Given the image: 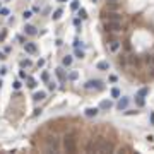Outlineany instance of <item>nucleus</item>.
I'll return each mask as SVG.
<instances>
[{
  "label": "nucleus",
  "mask_w": 154,
  "mask_h": 154,
  "mask_svg": "<svg viewBox=\"0 0 154 154\" xmlns=\"http://www.w3.org/2000/svg\"><path fill=\"white\" fill-rule=\"evenodd\" d=\"M70 9L72 10H79V2H77V0H74V2L70 4Z\"/></svg>",
  "instance_id": "25"
},
{
  "label": "nucleus",
  "mask_w": 154,
  "mask_h": 154,
  "mask_svg": "<svg viewBox=\"0 0 154 154\" xmlns=\"http://www.w3.org/2000/svg\"><path fill=\"white\" fill-rule=\"evenodd\" d=\"M24 31H26V34H29V36H36V34H38L36 28H34V26H31V24H28V26L24 28Z\"/></svg>",
  "instance_id": "12"
},
{
  "label": "nucleus",
  "mask_w": 154,
  "mask_h": 154,
  "mask_svg": "<svg viewBox=\"0 0 154 154\" xmlns=\"http://www.w3.org/2000/svg\"><path fill=\"white\" fill-rule=\"evenodd\" d=\"M77 75H79L77 72H70V75H68V79H70V81H75V79H77Z\"/></svg>",
  "instance_id": "27"
},
{
  "label": "nucleus",
  "mask_w": 154,
  "mask_h": 154,
  "mask_svg": "<svg viewBox=\"0 0 154 154\" xmlns=\"http://www.w3.org/2000/svg\"><path fill=\"white\" fill-rule=\"evenodd\" d=\"M36 84H38V82H36V81H34L33 77H28V87L34 89V87H36Z\"/></svg>",
  "instance_id": "18"
},
{
  "label": "nucleus",
  "mask_w": 154,
  "mask_h": 154,
  "mask_svg": "<svg viewBox=\"0 0 154 154\" xmlns=\"http://www.w3.org/2000/svg\"><path fill=\"white\" fill-rule=\"evenodd\" d=\"M22 16H24V19H29L33 14H31V10H24V14H22Z\"/></svg>",
  "instance_id": "28"
},
{
  "label": "nucleus",
  "mask_w": 154,
  "mask_h": 154,
  "mask_svg": "<svg viewBox=\"0 0 154 154\" xmlns=\"http://www.w3.org/2000/svg\"><path fill=\"white\" fill-rule=\"evenodd\" d=\"M98 111H99L98 108H86V111H84V113H86V116H89V118H91V116H96Z\"/></svg>",
  "instance_id": "15"
},
{
  "label": "nucleus",
  "mask_w": 154,
  "mask_h": 154,
  "mask_svg": "<svg viewBox=\"0 0 154 154\" xmlns=\"http://www.w3.org/2000/svg\"><path fill=\"white\" fill-rule=\"evenodd\" d=\"M79 16H81V19H87V12H86V9H79Z\"/></svg>",
  "instance_id": "23"
},
{
  "label": "nucleus",
  "mask_w": 154,
  "mask_h": 154,
  "mask_svg": "<svg viewBox=\"0 0 154 154\" xmlns=\"http://www.w3.org/2000/svg\"><path fill=\"white\" fill-rule=\"evenodd\" d=\"M105 29L110 31V33H120V31L123 29V26H122L120 21H106L105 22Z\"/></svg>",
  "instance_id": "2"
},
{
  "label": "nucleus",
  "mask_w": 154,
  "mask_h": 154,
  "mask_svg": "<svg viewBox=\"0 0 154 154\" xmlns=\"http://www.w3.org/2000/svg\"><path fill=\"white\" fill-rule=\"evenodd\" d=\"M103 17L108 21H123V16H122V12H110V10H105L103 9Z\"/></svg>",
  "instance_id": "3"
},
{
  "label": "nucleus",
  "mask_w": 154,
  "mask_h": 154,
  "mask_svg": "<svg viewBox=\"0 0 154 154\" xmlns=\"http://www.w3.org/2000/svg\"><path fill=\"white\" fill-rule=\"evenodd\" d=\"M111 96L113 98H120V89H118V87H113V89H111Z\"/></svg>",
  "instance_id": "22"
},
{
  "label": "nucleus",
  "mask_w": 154,
  "mask_h": 154,
  "mask_svg": "<svg viewBox=\"0 0 154 154\" xmlns=\"http://www.w3.org/2000/svg\"><path fill=\"white\" fill-rule=\"evenodd\" d=\"M51 17H53L55 21H57V19H60V17H62V9H57L55 12H53V16H51Z\"/></svg>",
  "instance_id": "20"
},
{
  "label": "nucleus",
  "mask_w": 154,
  "mask_h": 154,
  "mask_svg": "<svg viewBox=\"0 0 154 154\" xmlns=\"http://www.w3.org/2000/svg\"><path fill=\"white\" fill-rule=\"evenodd\" d=\"M74 26H77V28L81 26V19H79V17H77V19H74Z\"/></svg>",
  "instance_id": "33"
},
{
  "label": "nucleus",
  "mask_w": 154,
  "mask_h": 154,
  "mask_svg": "<svg viewBox=\"0 0 154 154\" xmlns=\"http://www.w3.org/2000/svg\"><path fill=\"white\" fill-rule=\"evenodd\" d=\"M55 74H57V77L60 79V82H65V81H67V75H65V72H63L62 67H58L57 70H55Z\"/></svg>",
  "instance_id": "11"
},
{
  "label": "nucleus",
  "mask_w": 154,
  "mask_h": 154,
  "mask_svg": "<svg viewBox=\"0 0 154 154\" xmlns=\"http://www.w3.org/2000/svg\"><path fill=\"white\" fill-rule=\"evenodd\" d=\"M5 58H7V57H5V53H4V51H0V60H5Z\"/></svg>",
  "instance_id": "37"
},
{
  "label": "nucleus",
  "mask_w": 154,
  "mask_h": 154,
  "mask_svg": "<svg viewBox=\"0 0 154 154\" xmlns=\"http://www.w3.org/2000/svg\"><path fill=\"white\" fill-rule=\"evenodd\" d=\"M128 103H130V99H128V98H122V99L118 101V105H116V108H118V110L122 111V110H125L127 106H128Z\"/></svg>",
  "instance_id": "10"
},
{
  "label": "nucleus",
  "mask_w": 154,
  "mask_h": 154,
  "mask_svg": "<svg viewBox=\"0 0 154 154\" xmlns=\"http://www.w3.org/2000/svg\"><path fill=\"white\" fill-rule=\"evenodd\" d=\"M75 57L77 58H84V51H82V50H79V48H75Z\"/></svg>",
  "instance_id": "26"
},
{
  "label": "nucleus",
  "mask_w": 154,
  "mask_h": 154,
  "mask_svg": "<svg viewBox=\"0 0 154 154\" xmlns=\"http://www.w3.org/2000/svg\"><path fill=\"white\" fill-rule=\"evenodd\" d=\"M58 147H60V140H58L57 137H50L48 140H46V151L48 152H57L58 151Z\"/></svg>",
  "instance_id": "4"
},
{
  "label": "nucleus",
  "mask_w": 154,
  "mask_h": 154,
  "mask_svg": "<svg viewBox=\"0 0 154 154\" xmlns=\"http://www.w3.org/2000/svg\"><path fill=\"white\" fill-rule=\"evenodd\" d=\"M24 50H26L28 53H31V55H34V53L38 51V46H36L34 43H29V41H26V43H24Z\"/></svg>",
  "instance_id": "9"
},
{
  "label": "nucleus",
  "mask_w": 154,
  "mask_h": 154,
  "mask_svg": "<svg viewBox=\"0 0 154 154\" xmlns=\"http://www.w3.org/2000/svg\"><path fill=\"white\" fill-rule=\"evenodd\" d=\"M5 36H7V31H0V41H4Z\"/></svg>",
  "instance_id": "29"
},
{
  "label": "nucleus",
  "mask_w": 154,
  "mask_h": 154,
  "mask_svg": "<svg viewBox=\"0 0 154 154\" xmlns=\"http://www.w3.org/2000/svg\"><path fill=\"white\" fill-rule=\"evenodd\" d=\"M48 87H50V89H57V84H53V82H48Z\"/></svg>",
  "instance_id": "35"
},
{
  "label": "nucleus",
  "mask_w": 154,
  "mask_h": 154,
  "mask_svg": "<svg viewBox=\"0 0 154 154\" xmlns=\"http://www.w3.org/2000/svg\"><path fill=\"white\" fill-rule=\"evenodd\" d=\"M93 2H96V0H93Z\"/></svg>",
  "instance_id": "40"
},
{
  "label": "nucleus",
  "mask_w": 154,
  "mask_h": 154,
  "mask_svg": "<svg viewBox=\"0 0 154 154\" xmlns=\"http://www.w3.org/2000/svg\"><path fill=\"white\" fill-rule=\"evenodd\" d=\"M105 10H110V12H120V10H122V4H120V2H106Z\"/></svg>",
  "instance_id": "7"
},
{
  "label": "nucleus",
  "mask_w": 154,
  "mask_h": 154,
  "mask_svg": "<svg viewBox=\"0 0 154 154\" xmlns=\"http://www.w3.org/2000/svg\"><path fill=\"white\" fill-rule=\"evenodd\" d=\"M151 125H154V111L151 113Z\"/></svg>",
  "instance_id": "38"
},
{
  "label": "nucleus",
  "mask_w": 154,
  "mask_h": 154,
  "mask_svg": "<svg viewBox=\"0 0 154 154\" xmlns=\"http://www.w3.org/2000/svg\"><path fill=\"white\" fill-rule=\"evenodd\" d=\"M19 77H21V79H28V75H26L24 70H21V72H19Z\"/></svg>",
  "instance_id": "31"
},
{
  "label": "nucleus",
  "mask_w": 154,
  "mask_h": 154,
  "mask_svg": "<svg viewBox=\"0 0 154 154\" xmlns=\"http://www.w3.org/2000/svg\"><path fill=\"white\" fill-rule=\"evenodd\" d=\"M63 149L67 152H75L77 151V139L75 134H67L63 137Z\"/></svg>",
  "instance_id": "1"
},
{
  "label": "nucleus",
  "mask_w": 154,
  "mask_h": 154,
  "mask_svg": "<svg viewBox=\"0 0 154 154\" xmlns=\"http://www.w3.org/2000/svg\"><path fill=\"white\" fill-rule=\"evenodd\" d=\"M72 62H74V58L70 57V55H67V57H63V60H62V65H63V67H70Z\"/></svg>",
  "instance_id": "16"
},
{
  "label": "nucleus",
  "mask_w": 154,
  "mask_h": 154,
  "mask_svg": "<svg viewBox=\"0 0 154 154\" xmlns=\"http://www.w3.org/2000/svg\"><path fill=\"white\" fill-rule=\"evenodd\" d=\"M120 46H122V41H118V39H111V41L108 43V48H110V51H113V53H116V51L120 50Z\"/></svg>",
  "instance_id": "8"
},
{
  "label": "nucleus",
  "mask_w": 154,
  "mask_h": 154,
  "mask_svg": "<svg viewBox=\"0 0 154 154\" xmlns=\"http://www.w3.org/2000/svg\"><path fill=\"white\" fill-rule=\"evenodd\" d=\"M21 65H22V67H31V65H33V62L26 58V60H22V62H21Z\"/></svg>",
  "instance_id": "24"
},
{
  "label": "nucleus",
  "mask_w": 154,
  "mask_h": 154,
  "mask_svg": "<svg viewBox=\"0 0 154 154\" xmlns=\"http://www.w3.org/2000/svg\"><path fill=\"white\" fill-rule=\"evenodd\" d=\"M110 81H111V82H116V81H118V77H116V75H110Z\"/></svg>",
  "instance_id": "34"
},
{
  "label": "nucleus",
  "mask_w": 154,
  "mask_h": 154,
  "mask_svg": "<svg viewBox=\"0 0 154 154\" xmlns=\"http://www.w3.org/2000/svg\"><path fill=\"white\" fill-rule=\"evenodd\" d=\"M45 98H46V93H45V91H38V93L33 94V99H34V101H43Z\"/></svg>",
  "instance_id": "13"
},
{
  "label": "nucleus",
  "mask_w": 154,
  "mask_h": 154,
  "mask_svg": "<svg viewBox=\"0 0 154 154\" xmlns=\"http://www.w3.org/2000/svg\"><path fill=\"white\" fill-rule=\"evenodd\" d=\"M0 14H2V16H9V10L7 9H0Z\"/></svg>",
  "instance_id": "32"
},
{
  "label": "nucleus",
  "mask_w": 154,
  "mask_h": 154,
  "mask_svg": "<svg viewBox=\"0 0 154 154\" xmlns=\"http://www.w3.org/2000/svg\"><path fill=\"white\" fill-rule=\"evenodd\" d=\"M12 86H14V89H16V91H17V89H19V87H21V82H19V81H16V82H14Z\"/></svg>",
  "instance_id": "30"
},
{
  "label": "nucleus",
  "mask_w": 154,
  "mask_h": 154,
  "mask_svg": "<svg viewBox=\"0 0 154 154\" xmlns=\"http://www.w3.org/2000/svg\"><path fill=\"white\" fill-rule=\"evenodd\" d=\"M127 60H128V63H130V67H132V68H140V67H142V60L137 57V55H128Z\"/></svg>",
  "instance_id": "5"
},
{
  "label": "nucleus",
  "mask_w": 154,
  "mask_h": 154,
  "mask_svg": "<svg viewBox=\"0 0 154 154\" xmlns=\"http://www.w3.org/2000/svg\"><path fill=\"white\" fill-rule=\"evenodd\" d=\"M58 2H68V0H58Z\"/></svg>",
  "instance_id": "39"
},
{
  "label": "nucleus",
  "mask_w": 154,
  "mask_h": 154,
  "mask_svg": "<svg viewBox=\"0 0 154 154\" xmlns=\"http://www.w3.org/2000/svg\"><path fill=\"white\" fill-rule=\"evenodd\" d=\"M149 94V87H142V89H139V96H147Z\"/></svg>",
  "instance_id": "19"
},
{
  "label": "nucleus",
  "mask_w": 154,
  "mask_h": 154,
  "mask_svg": "<svg viewBox=\"0 0 154 154\" xmlns=\"http://www.w3.org/2000/svg\"><path fill=\"white\" fill-rule=\"evenodd\" d=\"M144 105H145V99L142 96H139V94H137V106H140V108H142Z\"/></svg>",
  "instance_id": "21"
},
{
  "label": "nucleus",
  "mask_w": 154,
  "mask_h": 154,
  "mask_svg": "<svg viewBox=\"0 0 154 154\" xmlns=\"http://www.w3.org/2000/svg\"><path fill=\"white\" fill-rule=\"evenodd\" d=\"M84 87L86 89H103V82L99 81V79H94V81H87L86 84H84Z\"/></svg>",
  "instance_id": "6"
},
{
  "label": "nucleus",
  "mask_w": 154,
  "mask_h": 154,
  "mask_svg": "<svg viewBox=\"0 0 154 154\" xmlns=\"http://www.w3.org/2000/svg\"><path fill=\"white\" fill-rule=\"evenodd\" d=\"M5 72H7V68H5V67L0 68V74H2V75H5Z\"/></svg>",
  "instance_id": "36"
},
{
  "label": "nucleus",
  "mask_w": 154,
  "mask_h": 154,
  "mask_svg": "<svg viewBox=\"0 0 154 154\" xmlns=\"http://www.w3.org/2000/svg\"><path fill=\"white\" fill-rule=\"evenodd\" d=\"M111 106H113V103H111L110 99H105V101L99 103V110H110Z\"/></svg>",
  "instance_id": "14"
},
{
  "label": "nucleus",
  "mask_w": 154,
  "mask_h": 154,
  "mask_svg": "<svg viewBox=\"0 0 154 154\" xmlns=\"http://www.w3.org/2000/svg\"><path fill=\"white\" fill-rule=\"evenodd\" d=\"M96 68L98 70H108V68H110V63H108V62H98Z\"/></svg>",
  "instance_id": "17"
}]
</instances>
